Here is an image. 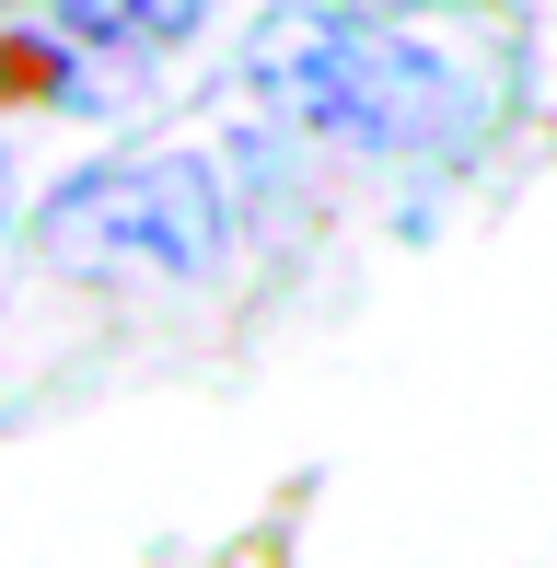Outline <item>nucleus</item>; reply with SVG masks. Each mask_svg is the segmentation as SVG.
<instances>
[{"instance_id":"obj_1","label":"nucleus","mask_w":557,"mask_h":568,"mask_svg":"<svg viewBox=\"0 0 557 568\" xmlns=\"http://www.w3.org/2000/svg\"><path fill=\"white\" fill-rule=\"evenodd\" d=\"M244 82L291 128L372 151V163H442L488 128V93L465 59H442L429 36L372 23V12H267L244 36Z\"/></svg>"},{"instance_id":"obj_2","label":"nucleus","mask_w":557,"mask_h":568,"mask_svg":"<svg viewBox=\"0 0 557 568\" xmlns=\"http://www.w3.org/2000/svg\"><path fill=\"white\" fill-rule=\"evenodd\" d=\"M36 244L70 278H210L221 244H233V210H221L210 163L163 151V163H105L82 186H59Z\"/></svg>"},{"instance_id":"obj_3","label":"nucleus","mask_w":557,"mask_h":568,"mask_svg":"<svg viewBox=\"0 0 557 568\" xmlns=\"http://www.w3.org/2000/svg\"><path fill=\"white\" fill-rule=\"evenodd\" d=\"M198 12H210V0H47V23H59L82 59H151V47L198 36Z\"/></svg>"},{"instance_id":"obj_4","label":"nucleus","mask_w":557,"mask_h":568,"mask_svg":"<svg viewBox=\"0 0 557 568\" xmlns=\"http://www.w3.org/2000/svg\"><path fill=\"white\" fill-rule=\"evenodd\" d=\"M0 221H12V151H0Z\"/></svg>"}]
</instances>
